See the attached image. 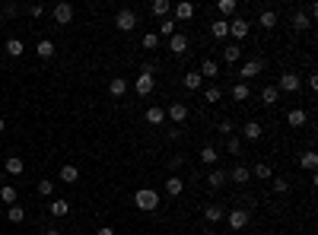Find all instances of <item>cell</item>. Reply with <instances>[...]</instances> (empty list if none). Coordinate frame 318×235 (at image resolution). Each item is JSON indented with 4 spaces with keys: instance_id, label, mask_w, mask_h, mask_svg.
Listing matches in <instances>:
<instances>
[{
    "instance_id": "26",
    "label": "cell",
    "mask_w": 318,
    "mask_h": 235,
    "mask_svg": "<svg viewBox=\"0 0 318 235\" xmlns=\"http://www.w3.org/2000/svg\"><path fill=\"white\" fill-rule=\"evenodd\" d=\"M182 191H185V181H182V178H175V175L166 178V194H169V197H178Z\"/></svg>"
},
{
    "instance_id": "7",
    "label": "cell",
    "mask_w": 318,
    "mask_h": 235,
    "mask_svg": "<svg viewBox=\"0 0 318 235\" xmlns=\"http://www.w3.org/2000/svg\"><path fill=\"white\" fill-rule=\"evenodd\" d=\"M277 89H280V92H299V73H293V70L280 73V83H277Z\"/></svg>"
},
{
    "instance_id": "46",
    "label": "cell",
    "mask_w": 318,
    "mask_h": 235,
    "mask_svg": "<svg viewBox=\"0 0 318 235\" xmlns=\"http://www.w3.org/2000/svg\"><path fill=\"white\" fill-rule=\"evenodd\" d=\"M274 191H277V194H287V191H290V181H287V178H274Z\"/></svg>"
},
{
    "instance_id": "43",
    "label": "cell",
    "mask_w": 318,
    "mask_h": 235,
    "mask_svg": "<svg viewBox=\"0 0 318 235\" xmlns=\"http://www.w3.org/2000/svg\"><path fill=\"white\" fill-rule=\"evenodd\" d=\"M38 194H41V197H51V194H54V181L41 178V181H38Z\"/></svg>"
},
{
    "instance_id": "53",
    "label": "cell",
    "mask_w": 318,
    "mask_h": 235,
    "mask_svg": "<svg viewBox=\"0 0 318 235\" xmlns=\"http://www.w3.org/2000/svg\"><path fill=\"white\" fill-rule=\"evenodd\" d=\"M207 235H220V232H207Z\"/></svg>"
},
{
    "instance_id": "32",
    "label": "cell",
    "mask_w": 318,
    "mask_h": 235,
    "mask_svg": "<svg viewBox=\"0 0 318 235\" xmlns=\"http://www.w3.org/2000/svg\"><path fill=\"white\" fill-rule=\"evenodd\" d=\"M156 35L159 38H172V35H175V19H162L159 29H156Z\"/></svg>"
},
{
    "instance_id": "11",
    "label": "cell",
    "mask_w": 318,
    "mask_h": 235,
    "mask_svg": "<svg viewBox=\"0 0 318 235\" xmlns=\"http://www.w3.org/2000/svg\"><path fill=\"white\" fill-rule=\"evenodd\" d=\"M248 29H252V25H248L245 16H236V19L229 22V35H236V38H245V35H248Z\"/></svg>"
},
{
    "instance_id": "37",
    "label": "cell",
    "mask_w": 318,
    "mask_h": 235,
    "mask_svg": "<svg viewBox=\"0 0 318 235\" xmlns=\"http://www.w3.org/2000/svg\"><path fill=\"white\" fill-rule=\"evenodd\" d=\"M204 99H207L210 105H217V102L223 99V89H220L217 83H213V86H207V89H204Z\"/></svg>"
},
{
    "instance_id": "3",
    "label": "cell",
    "mask_w": 318,
    "mask_h": 235,
    "mask_svg": "<svg viewBox=\"0 0 318 235\" xmlns=\"http://www.w3.org/2000/svg\"><path fill=\"white\" fill-rule=\"evenodd\" d=\"M248 220H252V213H248L245 207H236V210H229V213H226L229 229H236V232H242L245 226H248Z\"/></svg>"
},
{
    "instance_id": "29",
    "label": "cell",
    "mask_w": 318,
    "mask_h": 235,
    "mask_svg": "<svg viewBox=\"0 0 318 235\" xmlns=\"http://www.w3.org/2000/svg\"><path fill=\"white\" fill-rule=\"evenodd\" d=\"M61 181H67V185H73V181H80V169L76 165H64L61 169V175H57Z\"/></svg>"
},
{
    "instance_id": "36",
    "label": "cell",
    "mask_w": 318,
    "mask_h": 235,
    "mask_svg": "<svg viewBox=\"0 0 318 235\" xmlns=\"http://www.w3.org/2000/svg\"><path fill=\"white\" fill-rule=\"evenodd\" d=\"M248 95H252L248 83H236V86H233V99H236V102H248Z\"/></svg>"
},
{
    "instance_id": "12",
    "label": "cell",
    "mask_w": 318,
    "mask_h": 235,
    "mask_svg": "<svg viewBox=\"0 0 318 235\" xmlns=\"http://www.w3.org/2000/svg\"><path fill=\"white\" fill-rule=\"evenodd\" d=\"M169 51H172V54H188V35L175 32V35L169 38Z\"/></svg>"
},
{
    "instance_id": "39",
    "label": "cell",
    "mask_w": 318,
    "mask_h": 235,
    "mask_svg": "<svg viewBox=\"0 0 318 235\" xmlns=\"http://www.w3.org/2000/svg\"><path fill=\"white\" fill-rule=\"evenodd\" d=\"M201 162H220V153L217 150H213V146H204V150H201Z\"/></svg>"
},
{
    "instance_id": "42",
    "label": "cell",
    "mask_w": 318,
    "mask_h": 235,
    "mask_svg": "<svg viewBox=\"0 0 318 235\" xmlns=\"http://www.w3.org/2000/svg\"><path fill=\"white\" fill-rule=\"evenodd\" d=\"M143 48H147V51L159 48V35H156V32H147V35H143Z\"/></svg>"
},
{
    "instance_id": "48",
    "label": "cell",
    "mask_w": 318,
    "mask_h": 235,
    "mask_svg": "<svg viewBox=\"0 0 318 235\" xmlns=\"http://www.w3.org/2000/svg\"><path fill=\"white\" fill-rule=\"evenodd\" d=\"M96 235H115V229H111V226H102V229H96Z\"/></svg>"
},
{
    "instance_id": "4",
    "label": "cell",
    "mask_w": 318,
    "mask_h": 235,
    "mask_svg": "<svg viewBox=\"0 0 318 235\" xmlns=\"http://www.w3.org/2000/svg\"><path fill=\"white\" fill-rule=\"evenodd\" d=\"M188 115H191V111H188V105H185V102H172V105L166 108V118L172 121V124H185V121H188Z\"/></svg>"
},
{
    "instance_id": "18",
    "label": "cell",
    "mask_w": 318,
    "mask_h": 235,
    "mask_svg": "<svg viewBox=\"0 0 318 235\" xmlns=\"http://www.w3.org/2000/svg\"><path fill=\"white\" fill-rule=\"evenodd\" d=\"M242 134H245V140H261V134H264V127L258 124V121H245V127H242Z\"/></svg>"
},
{
    "instance_id": "35",
    "label": "cell",
    "mask_w": 318,
    "mask_h": 235,
    "mask_svg": "<svg viewBox=\"0 0 318 235\" xmlns=\"http://www.w3.org/2000/svg\"><path fill=\"white\" fill-rule=\"evenodd\" d=\"M299 165H303L306 172H315V165H318V156H315L312 150H309V153H303V156H299Z\"/></svg>"
},
{
    "instance_id": "20",
    "label": "cell",
    "mask_w": 318,
    "mask_h": 235,
    "mask_svg": "<svg viewBox=\"0 0 318 235\" xmlns=\"http://www.w3.org/2000/svg\"><path fill=\"white\" fill-rule=\"evenodd\" d=\"M210 35L213 38H226L229 35V19H213L210 22Z\"/></svg>"
},
{
    "instance_id": "27",
    "label": "cell",
    "mask_w": 318,
    "mask_h": 235,
    "mask_svg": "<svg viewBox=\"0 0 318 235\" xmlns=\"http://www.w3.org/2000/svg\"><path fill=\"white\" fill-rule=\"evenodd\" d=\"M51 213H54V216H67V213H70V200L54 197V200H51Z\"/></svg>"
},
{
    "instance_id": "28",
    "label": "cell",
    "mask_w": 318,
    "mask_h": 235,
    "mask_svg": "<svg viewBox=\"0 0 318 235\" xmlns=\"http://www.w3.org/2000/svg\"><path fill=\"white\" fill-rule=\"evenodd\" d=\"M217 10H220V19H226V16H236L239 3H236V0H220V3H217Z\"/></svg>"
},
{
    "instance_id": "33",
    "label": "cell",
    "mask_w": 318,
    "mask_h": 235,
    "mask_svg": "<svg viewBox=\"0 0 318 235\" xmlns=\"http://www.w3.org/2000/svg\"><path fill=\"white\" fill-rule=\"evenodd\" d=\"M239 57H242V48H239V45H226V48H223V60H226V64H236Z\"/></svg>"
},
{
    "instance_id": "51",
    "label": "cell",
    "mask_w": 318,
    "mask_h": 235,
    "mask_svg": "<svg viewBox=\"0 0 318 235\" xmlns=\"http://www.w3.org/2000/svg\"><path fill=\"white\" fill-rule=\"evenodd\" d=\"M0 188H3V169H0Z\"/></svg>"
},
{
    "instance_id": "2",
    "label": "cell",
    "mask_w": 318,
    "mask_h": 235,
    "mask_svg": "<svg viewBox=\"0 0 318 235\" xmlns=\"http://www.w3.org/2000/svg\"><path fill=\"white\" fill-rule=\"evenodd\" d=\"M153 89H156V76H153V64H147V67H143V73L134 80V92L140 95V99H147Z\"/></svg>"
},
{
    "instance_id": "31",
    "label": "cell",
    "mask_w": 318,
    "mask_h": 235,
    "mask_svg": "<svg viewBox=\"0 0 318 235\" xmlns=\"http://www.w3.org/2000/svg\"><path fill=\"white\" fill-rule=\"evenodd\" d=\"M191 16H194V3H178L175 6V19L178 22H188Z\"/></svg>"
},
{
    "instance_id": "47",
    "label": "cell",
    "mask_w": 318,
    "mask_h": 235,
    "mask_svg": "<svg viewBox=\"0 0 318 235\" xmlns=\"http://www.w3.org/2000/svg\"><path fill=\"white\" fill-rule=\"evenodd\" d=\"M29 16H35V19H38V16H45V6H41V3H32V6H29Z\"/></svg>"
},
{
    "instance_id": "5",
    "label": "cell",
    "mask_w": 318,
    "mask_h": 235,
    "mask_svg": "<svg viewBox=\"0 0 318 235\" xmlns=\"http://www.w3.org/2000/svg\"><path fill=\"white\" fill-rule=\"evenodd\" d=\"M261 70H264V64H261L258 57H255V60H245V64L239 67V83H248L252 76H258Z\"/></svg>"
},
{
    "instance_id": "49",
    "label": "cell",
    "mask_w": 318,
    "mask_h": 235,
    "mask_svg": "<svg viewBox=\"0 0 318 235\" xmlns=\"http://www.w3.org/2000/svg\"><path fill=\"white\" fill-rule=\"evenodd\" d=\"M41 235H61V232H57V229H45V232H41Z\"/></svg>"
},
{
    "instance_id": "22",
    "label": "cell",
    "mask_w": 318,
    "mask_h": 235,
    "mask_svg": "<svg viewBox=\"0 0 318 235\" xmlns=\"http://www.w3.org/2000/svg\"><path fill=\"white\" fill-rule=\"evenodd\" d=\"M258 25H261V29H277V13H274V10H261Z\"/></svg>"
},
{
    "instance_id": "9",
    "label": "cell",
    "mask_w": 318,
    "mask_h": 235,
    "mask_svg": "<svg viewBox=\"0 0 318 235\" xmlns=\"http://www.w3.org/2000/svg\"><path fill=\"white\" fill-rule=\"evenodd\" d=\"M70 19H73V6L67 3V0H64V3H57L54 6V22L57 25H70Z\"/></svg>"
},
{
    "instance_id": "41",
    "label": "cell",
    "mask_w": 318,
    "mask_h": 235,
    "mask_svg": "<svg viewBox=\"0 0 318 235\" xmlns=\"http://www.w3.org/2000/svg\"><path fill=\"white\" fill-rule=\"evenodd\" d=\"M309 25H312V19H309V16H306V10L293 16V29H299V32H303V29H309Z\"/></svg>"
},
{
    "instance_id": "40",
    "label": "cell",
    "mask_w": 318,
    "mask_h": 235,
    "mask_svg": "<svg viewBox=\"0 0 318 235\" xmlns=\"http://www.w3.org/2000/svg\"><path fill=\"white\" fill-rule=\"evenodd\" d=\"M6 220H10V223H22L25 220V210H22V207H10V210H6Z\"/></svg>"
},
{
    "instance_id": "1",
    "label": "cell",
    "mask_w": 318,
    "mask_h": 235,
    "mask_svg": "<svg viewBox=\"0 0 318 235\" xmlns=\"http://www.w3.org/2000/svg\"><path fill=\"white\" fill-rule=\"evenodd\" d=\"M134 207H137V210H143V213H153L159 207V194L153 188H140L134 194Z\"/></svg>"
},
{
    "instance_id": "16",
    "label": "cell",
    "mask_w": 318,
    "mask_h": 235,
    "mask_svg": "<svg viewBox=\"0 0 318 235\" xmlns=\"http://www.w3.org/2000/svg\"><path fill=\"white\" fill-rule=\"evenodd\" d=\"M226 181H229V172L213 169L210 175H207V188H213V191H217V188H223V185H226Z\"/></svg>"
},
{
    "instance_id": "19",
    "label": "cell",
    "mask_w": 318,
    "mask_h": 235,
    "mask_svg": "<svg viewBox=\"0 0 318 235\" xmlns=\"http://www.w3.org/2000/svg\"><path fill=\"white\" fill-rule=\"evenodd\" d=\"M22 169H25V162L19 159V156H10L3 165V175H22Z\"/></svg>"
},
{
    "instance_id": "17",
    "label": "cell",
    "mask_w": 318,
    "mask_h": 235,
    "mask_svg": "<svg viewBox=\"0 0 318 235\" xmlns=\"http://www.w3.org/2000/svg\"><path fill=\"white\" fill-rule=\"evenodd\" d=\"M162 121H166V108H162V105H150L147 108V124L156 127V124H162Z\"/></svg>"
},
{
    "instance_id": "10",
    "label": "cell",
    "mask_w": 318,
    "mask_h": 235,
    "mask_svg": "<svg viewBox=\"0 0 318 235\" xmlns=\"http://www.w3.org/2000/svg\"><path fill=\"white\" fill-rule=\"evenodd\" d=\"M223 216H226V207L223 204H207L204 207V220L207 223H223Z\"/></svg>"
},
{
    "instance_id": "25",
    "label": "cell",
    "mask_w": 318,
    "mask_h": 235,
    "mask_svg": "<svg viewBox=\"0 0 318 235\" xmlns=\"http://www.w3.org/2000/svg\"><path fill=\"white\" fill-rule=\"evenodd\" d=\"M35 54L41 60H48V57H54V41H48V38H41L38 45H35Z\"/></svg>"
},
{
    "instance_id": "23",
    "label": "cell",
    "mask_w": 318,
    "mask_h": 235,
    "mask_svg": "<svg viewBox=\"0 0 318 235\" xmlns=\"http://www.w3.org/2000/svg\"><path fill=\"white\" fill-rule=\"evenodd\" d=\"M248 178H252V172H248L245 165H236V169L229 172V181H236V185H248Z\"/></svg>"
},
{
    "instance_id": "24",
    "label": "cell",
    "mask_w": 318,
    "mask_h": 235,
    "mask_svg": "<svg viewBox=\"0 0 318 235\" xmlns=\"http://www.w3.org/2000/svg\"><path fill=\"white\" fill-rule=\"evenodd\" d=\"M150 13H153V16H162V19H166V16L172 13V3H169V0H153V3H150Z\"/></svg>"
},
{
    "instance_id": "34",
    "label": "cell",
    "mask_w": 318,
    "mask_h": 235,
    "mask_svg": "<svg viewBox=\"0 0 318 235\" xmlns=\"http://www.w3.org/2000/svg\"><path fill=\"white\" fill-rule=\"evenodd\" d=\"M22 51H25L22 38H10V41H6V54H10V57H22Z\"/></svg>"
},
{
    "instance_id": "8",
    "label": "cell",
    "mask_w": 318,
    "mask_h": 235,
    "mask_svg": "<svg viewBox=\"0 0 318 235\" xmlns=\"http://www.w3.org/2000/svg\"><path fill=\"white\" fill-rule=\"evenodd\" d=\"M197 73H201L204 80H217V76H220V64H217L213 57H204L201 67H197Z\"/></svg>"
},
{
    "instance_id": "38",
    "label": "cell",
    "mask_w": 318,
    "mask_h": 235,
    "mask_svg": "<svg viewBox=\"0 0 318 235\" xmlns=\"http://www.w3.org/2000/svg\"><path fill=\"white\" fill-rule=\"evenodd\" d=\"M252 175H255V178H274V172H271L268 162H258L255 169H252Z\"/></svg>"
},
{
    "instance_id": "50",
    "label": "cell",
    "mask_w": 318,
    "mask_h": 235,
    "mask_svg": "<svg viewBox=\"0 0 318 235\" xmlns=\"http://www.w3.org/2000/svg\"><path fill=\"white\" fill-rule=\"evenodd\" d=\"M3 130H6V121H3V118H0V134H3Z\"/></svg>"
},
{
    "instance_id": "45",
    "label": "cell",
    "mask_w": 318,
    "mask_h": 235,
    "mask_svg": "<svg viewBox=\"0 0 318 235\" xmlns=\"http://www.w3.org/2000/svg\"><path fill=\"white\" fill-rule=\"evenodd\" d=\"M233 127H236V124H233V121H229V118H223L220 124H217V130H220L223 137H233Z\"/></svg>"
},
{
    "instance_id": "21",
    "label": "cell",
    "mask_w": 318,
    "mask_h": 235,
    "mask_svg": "<svg viewBox=\"0 0 318 235\" xmlns=\"http://www.w3.org/2000/svg\"><path fill=\"white\" fill-rule=\"evenodd\" d=\"M108 92L115 95V99H124V92H127V80H124V76H115V80L108 83Z\"/></svg>"
},
{
    "instance_id": "52",
    "label": "cell",
    "mask_w": 318,
    "mask_h": 235,
    "mask_svg": "<svg viewBox=\"0 0 318 235\" xmlns=\"http://www.w3.org/2000/svg\"><path fill=\"white\" fill-rule=\"evenodd\" d=\"M0 29H3V16H0Z\"/></svg>"
},
{
    "instance_id": "30",
    "label": "cell",
    "mask_w": 318,
    "mask_h": 235,
    "mask_svg": "<svg viewBox=\"0 0 318 235\" xmlns=\"http://www.w3.org/2000/svg\"><path fill=\"white\" fill-rule=\"evenodd\" d=\"M16 197H19V194H16V188H13V185H3V188H0V204L13 207V204H16Z\"/></svg>"
},
{
    "instance_id": "14",
    "label": "cell",
    "mask_w": 318,
    "mask_h": 235,
    "mask_svg": "<svg viewBox=\"0 0 318 235\" xmlns=\"http://www.w3.org/2000/svg\"><path fill=\"white\" fill-rule=\"evenodd\" d=\"M277 102H280V89H277V86H264V89H261V105L274 108Z\"/></svg>"
},
{
    "instance_id": "44",
    "label": "cell",
    "mask_w": 318,
    "mask_h": 235,
    "mask_svg": "<svg viewBox=\"0 0 318 235\" xmlns=\"http://www.w3.org/2000/svg\"><path fill=\"white\" fill-rule=\"evenodd\" d=\"M239 150H242V140H239V137H226V153L239 156Z\"/></svg>"
},
{
    "instance_id": "13",
    "label": "cell",
    "mask_w": 318,
    "mask_h": 235,
    "mask_svg": "<svg viewBox=\"0 0 318 235\" xmlns=\"http://www.w3.org/2000/svg\"><path fill=\"white\" fill-rule=\"evenodd\" d=\"M287 124H290V127H306V124H309V115H306L303 108H290V111H287Z\"/></svg>"
},
{
    "instance_id": "6",
    "label": "cell",
    "mask_w": 318,
    "mask_h": 235,
    "mask_svg": "<svg viewBox=\"0 0 318 235\" xmlns=\"http://www.w3.org/2000/svg\"><path fill=\"white\" fill-rule=\"evenodd\" d=\"M115 25H118L121 32H134V25H137V13H134V10H127V6H124V10H118Z\"/></svg>"
},
{
    "instance_id": "15",
    "label": "cell",
    "mask_w": 318,
    "mask_h": 235,
    "mask_svg": "<svg viewBox=\"0 0 318 235\" xmlns=\"http://www.w3.org/2000/svg\"><path fill=\"white\" fill-rule=\"evenodd\" d=\"M182 83H185V89H191V92H197L204 86V76L197 73V70H188L185 76H182Z\"/></svg>"
}]
</instances>
